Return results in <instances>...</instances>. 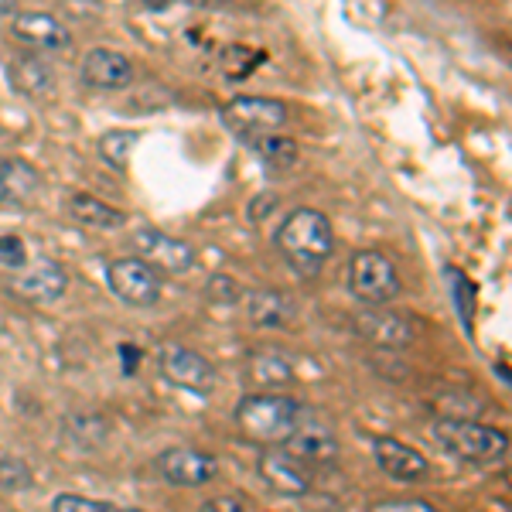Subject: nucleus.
<instances>
[{"instance_id": "f257e3e1", "label": "nucleus", "mask_w": 512, "mask_h": 512, "mask_svg": "<svg viewBox=\"0 0 512 512\" xmlns=\"http://www.w3.org/2000/svg\"><path fill=\"white\" fill-rule=\"evenodd\" d=\"M280 253L291 260V267L304 277L321 274V267L328 263V256L335 250V229L328 222L325 212L318 209H294L284 219L277 233Z\"/></svg>"}, {"instance_id": "f03ea898", "label": "nucleus", "mask_w": 512, "mask_h": 512, "mask_svg": "<svg viewBox=\"0 0 512 512\" xmlns=\"http://www.w3.org/2000/svg\"><path fill=\"white\" fill-rule=\"evenodd\" d=\"M297 400L280 393H253L236 407V424L256 444H284L297 424Z\"/></svg>"}, {"instance_id": "7ed1b4c3", "label": "nucleus", "mask_w": 512, "mask_h": 512, "mask_svg": "<svg viewBox=\"0 0 512 512\" xmlns=\"http://www.w3.org/2000/svg\"><path fill=\"white\" fill-rule=\"evenodd\" d=\"M434 441L444 444L454 458L475 461V465H489L499 461L509 451V437L495 427L475 424L468 417H441L434 424Z\"/></svg>"}, {"instance_id": "20e7f679", "label": "nucleus", "mask_w": 512, "mask_h": 512, "mask_svg": "<svg viewBox=\"0 0 512 512\" xmlns=\"http://www.w3.org/2000/svg\"><path fill=\"white\" fill-rule=\"evenodd\" d=\"M349 287L359 301L366 304H390L400 294V274L396 263L379 250H362L352 256L349 267Z\"/></svg>"}, {"instance_id": "39448f33", "label": "nucleus", "mask_w": 512, "mask_h": 512, "mask_svg": "<svg viewBox=\"0 0 512 512\" xmlns=\"http://www.w3.org/2000/svg\"><path fill=\"white\" fill-rule=\"evenodd\" d=\"M106 280H110V291L120 301L134 304V308H151L161 297V274L147 260H140V256L113 260L110 270H106Z\"/></svg>"}, {"instance_id": "423d86ee", "label": "nucleus", "mask_w": 512, "mask_h": 512, "mask_svg": "<svg viewBox=\"0 0 512 512\" xmlns=\"http://www.w3.org/2000/svg\"><path fill=\"white\" fill-rule=\"evenodd\" d=\"M222 120L243 137L270 134V130H280L287 123V106L270 96H236L233 103H226Z\"/></svg>"}, {"instance_id": "0eeeda50", "label": "nucleus", "mask_w": 512, "mask_h": 512, "mask_svg": "<svg viewBox=\"0 0 512 512\" xmlns=\"http://www.w3.org/2000/svg\"><path fill=\"white\" fill-rule=\"evenodd\" d=\"M284 448L291 451L297 461H304V465H328V461L338 458V437L325 417H318V414L304 417V410H301L291 437L284 441Z\"/></svg>"}, {"instance_id": "6e6552de", "label": "nucleus", "mask_w": 512, "mask_h": 512, "mask_svg": "<svg viewBox=\"0 0 512 512\" xmlns=\"http://www.w3.org/2000/svg\"><path fill=\"white\" fill-rule=\"evenodd\" d=\"M161 373L168 383L181 386V390H195V393H209L216 390L219 373L205 355H198L185 345H168L161 352Z\"/></svg>"}, {"instance_id": "1a4fd4ad", "label": "nucleus", "mask_w": 512, "mask_h": 512, "mask_svg": "<svg viewBox=\"0 0 512 512\" xmlns=\"http://www.w3.org/2000/svg\"><path fill=\"white\" fill-rule=\"evenodd\" d=\"M158 472L164 475V482L195 489L219 475V461L198 448H171L158 458Z\"/></svg>"}, {"instance_id": "9d476101", "label": "nucleus", "mask_w": 512, "mask_h": 512, "mask_svg": "<svg viewBox=\"0 0 512 512\" xmlns=\"http://www.w3.org/2000/svg\"><path fill=\"white\" fill-rule=\"evenodd\" d=\"M256 472H260L263 482L270 485L274 492L280 495H308L311 492V472L304 461H297L291 451H267L260 454V461H256Z\"/></svg>"}, {"instance_id": "9b49d317", "label": "nucleus", "mask_w": 512, "mask_h": 512, "mask_svg": "<svg viewBox=\"0 0 512 512\" xmlns=\"http://www.w3.org/2000/svg\"><path fill=\"white\" fill-rule=\"evenodd\" d=\"M134 250L140 253V260H147L151 267H161L164 274H185L195 263L192 246L164 236L161 229H140L134 236Z\"/></svg>"}, {"instance_id": "f8f14e48", "label": "nucleus", "mask_w": 512, "mask_h": 512, "mask_svg": "<svg viewBox=\"0 0 512 512\" xmlns=\"http://www.w3.org/2000/svg\"><path fill=\"white\" fill-rule=\"evenodd\" d=\"M355 332L366 338V342L379 345V349H403V345L414 342V325L407 321V315L383 311L379 304L359 311V318H355Z\"/></svg>"}, {"instance_id": "ddd939ff", "label": "nucleus", "mask_w": 512, "mask_h": 512, "mask_svg": "<svg viewBox=\"0 0 512 512\" xmlns=\"http://www.w3.org/2000/svg\"><path fill=\"white\" fill-rule=\"evenodd\" d=\"M373 454H376V465L390 478H396V482H417V478H424L431 472L424 454L417 448H410V444L396 441V437H376Z\"/></svg>"}, {"instance_id": "4468645a", "label": "nucleus", "mask_w": 512, "mask_h": 512, "mask_svg": "<svg viewBox=\"0 0 512 512\" xmlns=\"http://www.w3.org/2000/svg\"><path fill=\"white\" fill-rule=\"evenodd\" d=\"M11 35L31 48H45V52H62V48L72 45L69 28L62 21H55L52 14H41V11L18 14L11 21Z\"/></svg>"}, {"instance_id": "2eb2a0df", "label": "nucleus", "mask_w": 512, "mask_h": 512, "mask_svg": "<svg viewBox=\"0 0 512 512\" xmlns=\"http://www.w3.org/2000/svg\"><path fill=\"white\" fill-rule=\"evenodd\" d=\"M82 79L96 89H127L137 79L134 62L123 52H110V48H93L82 62Z\"/></svg>"}, {"instance_id": "dca6fc26", "label": "nucleus", "mask_w": 512, "mask_h": 512, "mask_svg": "<svg viewBox=\"0 0 512 512\" xmlns=\"http://www.w3.org/2000/svg\"><path fill=\"white\" fill-rule=\"evenodd\" d=\"M65 270L59 267L55 260H41L31 274H24L18 277L11 284V291L24 297V301H35V304H52V301H59V297L65 294Z\"/></svg>"}, {"instance_id": "f3484780", "label": "nucleus", "mask_w": 512, "mask_h": 512, "mask_svg": "<svg viewBox=\"0 0 512 512\" xmlns=\"http://www.w3.org/2000/svg\"><path fill=\"white\" fill-rule=\"evenodd\" d=\"M38 171L21 158L0 161V202L4 205H28L38 192Z\"/></svg>"}, {"instance_id": "a211bd4d", "label": "nucleus", "mask_w": 512, "mask_h": 512, "mask_svg": "<svg viewBox=\"0 0 512 512\" xmlns=\"http://www.w3.org/2000/svg\"><path fill=\"white\" fill-rule=\"evenodd\" d=\"M11 86L24 96H48L55 89V72L48 62H41L38 55H21V59H11Z\"/></svg>"}, {"instance_id": "6ab92c4d", "label": "nucleus", "mask_w": 512, "mask_h": 512, "mask_svg": "<svg viewBox=\"0 0 512 512\" xmlns=\"http://www.w3.org/2000/svg\"><path fill=\"white\" fill-rule=\"evenodd\" d=\"M246 308H250L253 325H263V328H280L294 318V304L277 291H253Z\"/></svg>"}, {"instance_id": "aec40b11", "label": "nucleus", "mask_w": 512, "mask_h": 512, "mask_svg": "<svg viewBox=\"0 0 512 512\" xmlns=\"http://www.w3.org/2000/svg\"><path fill=\"white\" fill-rule=\"evenodd\" d=\"M69 212H72V219L89 229H120L123 226V212H117L106 202H99L93 195H72Z\"/></svg>"}, {"instance_id": "412c9836", "label": "nucleus", "mask_w": 512, "mask_h": 512, "mask_svg": "<svg viewBox=\"0 0 512 512\" xmlns=\"http://www.w3.org/2000/svg\"><path fill=\"white\" fill-rule=\"evenodd\" d=\"M250 144L260 151V158L270 164V168H291L297 164V154H301V147H297V140L291 137H280L277 130H270V134H253Z\"/></svg>"}, {"instance_id": "4be33fe9", "label": "nucleus", "mask_w": 512, "mask_h": 512, "mask_svg": "<svg viewBox=\"0 0 512 512\" xmlns=\"http://www.w3.org/2000/svg\"><path fill=\"white\" fill-rule=\"evenodd\" d=\"M250 369H253V379L260 386H287L294 379L291 366H287V359H280V355H274V352L253 355Z\"/></svg>"}, {"instance_id": "5701e85b", "label": "nucleus", "mask_w": 512, "mask_h": 512, "mask_svg": "<svg viewBox=\"0 0 512 512\" xmlns=\"http://www.w3.org/2000/svg\"><path fill=\"white\" fill-rule=\"evenodd\" d=\"M263 59H267L263 52H250L246 45H229L226 52H222V76H229V79H246Z\"/></svg>"}, {"instance_id": "b1692460", "label": "nucleus", "mask_w": 512, "mask_h": 512, "mask_svg": "<svg viewBox=\"0 0 512 512\" xmlns=\"http://www.w3.org/2000/svg\"><path fill=\"white\" fill-rule=\"evenodd\" d=\"M31 482H35V475H31L28 461L14 458V454L0 458V489H4V492H24V489H31Z\"/></svg>"}, {"instance_id": "393cba45", "label": "nucleus", "mask_w": 512, "mask_h": 512, "mask_svg": "<svg viewBox=\"0 0 512 512\" xmlns=\"http://www.w3.org/2000/svg\"><path fill=\"white\" fill-rule=\"evenodd\" d=\"M140 140V134H134V130H117V134H106L103 140H99V154H103L110 164H127L130 158V147H134Z\"/></svg>"}, {"instance_id": "a878e982", "label": "nucleus", "mask_w": 512, "mask_h": 512, "mask_svg": "<svg viewBox=\"0 0 512 512\" xmlns=\"http://www.w3.org/2000/svg\"><path fill=\"white\" fill-rule=\"evenodd\" d=\"M52 509H59V512H72V509L106 512V509H117V506H113V502H106V499H86V495H55Z\"/></svg>"}, {"instance_id": "bb28decb", "label": "nucleus", "mask_w": 512, "mask_h": 512, "mask_svg": "<svg viewBox=\"0 0 512 512\" xmlns=\"http://www.w3.org/2000/svg\"><path fill=\"white\" fill-rule=\"evenodd\" d=\"M0 263L11 270H21L24 263H28V250H24L21 236H0Z\"/></svg>"}, {"instance_id": "cd10ccee", "label": "nucleus", "mask_w": 512, "mask_h": 512, "mask_svg": "<svg viewBox=\"0 0 512 512\" xmlns=\"http://www.w3.org/2000/svg\"><path fill=\"white\" fill-rule=\"evenodd\" d=\"M205 291H209L212 301H226V304H236L239 301V284H236L233 277H212Z\"/></svg>"}, {"instance_id": "c85d7f7f", "label": "nucleus", "mask_w": 512, "mask_h": 512, "mask_svg": "<svg viewBox=\"0 0 512 512\" xmlns=\"http://www.w3.org/2000/svg\"><path fill=\"white\" fill-rule=\"evenodd\" d=\"M205 509H212V512H236V509H253V502L243 499V495H219V499L205 502Z\"/></svg>"}, {"instance_id": "c756f323", "label": "nucleus", "mask_w": 512, "mask_h": 512, "mask_svg": "<svg viewBox=\"0 0 512 512\" xmlns=\"http://www.w3.org/2000/svg\"><path fill=\"white\" fill-rule=\"evenodd\" d=\"M140 355H144V352H140L137 349V345H120V359H123V376H134L137 373V362H140Z\"/></svg>"}, {"instance_id": "7c9ffc66", "label": "nucleus", "mask_w": 512, "mask_h": 512, "mask_svg": "<svg viewBox=\"0 0 512 512\" xmlns=\"http://www.w3.org/2000/svg\"><path fill=\"white\" fill-rule=\"evenodd\" d=\"M14 11V0H0V18H4V14H11Z\"/></svg>"}]
</instances>
